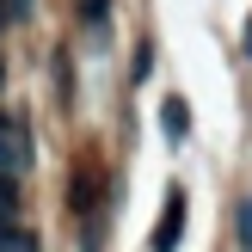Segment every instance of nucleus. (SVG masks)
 I'll list each match as a JSON object with an SVG mask.
<instances>
[{
    "mask_svg": "<svg viewBox=\"0 0 252 252\" xmlns=\"http://www.w3.org/2000/svg\"><path fill=\"white\" fill-rule=\"evenodd\" d=\"M179 240H185V191L172 185L166 203H160V228H154V246H148V252H172Z\"/></svg>",
    "mask_w": 252,
    "mask_h": 252,
    "instance_id": "obj_1",
    "label": "nucleus"
},
{
    "mask_svg": "<svg viewBox=\"0 0 252 252\" xmlns=\"http://www.w3.org/2000/svg\"><path fill=\"white\" fill-rule=\"evenodd\" d=\"M160 123H166V142H172V148H179V142H185V135H191V105H185V98H179V93H172V98H166V105H160Z\"/></svg>",
    "mask_w": 252,
    "mask_h": 252,
    "instance_id": "obj_2",
    "label": "nucleus"
},
{
    "mask_svg": "<svg viewBox=\"0 0 252 252\" xmlns=\"http://www.w3.org/2000/svg\"><path fill=\"white\" fill-rule=\"evenodd\" d=\"M19 166H25V135L0 117V172H19Z\"/></svg>",
    "mask_w": 252,
    "mask_h": 252,
    "instance_id": "obj_3",
    "label": "nucleus"
},
{
    "mask_svg": "<svg viewBox=\"0 0 252 252\" xmlns=\"http://www.w3.org/2000/svg\"><path fill=\"white\" fill-rule=\"evenodd\" d=\"M234 240L240 252H252V197H240V209H234Z\"/></svg>",
    "mask_w": 252,
    "mask_h": 252,
    "instance_id": "obj_4",
    "label": "nucleus"
},
{
    "mask_svg": "<svg viewBox=\"0 0 252 252\" xmlns=\"http://www.w3.org/2000/svg\"><path fill=\"white\" fill-rule=\"evenodd\" d=\"M12 209H19V179H12V172H0V221H6Z\"/></svg>",
    "mask_w": 252,
    "mask_h": 252,
    "instance_id": "obj_5",
    "label": "nucleus"
},
{
    "mask_svg": "<svg viewBox=\"0 0 252 252\" xmlns=\"http://www.w3.org/2000/svg\"><path fill=\"white\" fill-rule=\"evenodd\" d=\"M0 252H31V240H25L19 228H6V221H0Z\"/></svg>",
    "mask_w": 252,
    "mask_h": 252,
    "instance_id": "obj_6",
    "label": "nucleus"
},
{
    "mask_svg": "<svg viewBox=\"0 0 252 252\" xmlns=\"http://www.w3.org/2000/svg\"><path fill=\"white\" fill-rule=\"evenodd\" d=\"M80 19L93 25V31H105V0H80Z\"/></svg>",
    "mask_w": 252,
    "mask_h": 252,
    "instance_id": "obj_7",
    "label": "nucleus"
},
{
    "mask_svg": "<svg viewBox=\"0 0 252 252\" xmlns=\"http://www.w3.org/2000/svg\"><path fill=\"white\" fill-rule=\"evenodd\" d=\"M246 56H252V19H246Z\"/></svg>",
    "mask_w": 252,
    "mask_h": 252,
    "instance_id": "obj_8",
    "label": "nucleus"
},
{
    "mask_svg": "<svg viewBox=\"0 0 252 252\" xmlns=\"http://www.w3.org/2000/svg\"><path fill=\"white\" fill-rule=\"evenodd\" d=\"M25 6H31V0H12V12H25Z\"/></svg>",
    "mask_w": 252,
    "mask_h": 252,
    "instance_id": "obj_9",
    "label": "nucleus"
},
{
    "mask_svg": "<svg viewBox=\"0 0 252 252\" xmlns=\"http://www.w3.org/2000/svg\"><path fill=\"white\" fill-rule=\"evenodd\" d=\"M0 86H6V68H0Z\"/></svg>",
    "mask_w": 252,
    "mask_h": 252,
    "instance_id": "obj_10",
    "label": "nucleus"
}]
</instances>
